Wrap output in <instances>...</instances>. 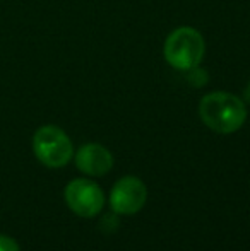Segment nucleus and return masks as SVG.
Returning <instances> with one entry per match:
<instances>
[{
    "label": "nucleus",
    "instance_id": "f257e3e1",
    "mask_svg": "<svg viewBox=\"0 0 250 251\" xmlns=\"http://www.w3.org/2000/svg\"><path fill=\"white\" fill-rule=\"evenodd\" d=\"M199 115L207 128L216 133L230 135L244 126L247 120V106L244 100L235 94L214 91L200 100Z\"/></svg>",
    "mask_w": 250,
    "mask_h": 251
},
{
    "label": "nucleus",
    "instance_id": "f03ea898",
    "mask_svg": "<svg viewBox=\"0 0 250 251\" xmlns=\"http://www.w3.org/2000/svg\"><path fill=\"white\" fill-rule=\"evenodd\" d=\"M206 53V41L202 34L192 26H180L173 29L165 40L163 56L175 70L189 72L200 65Z\"/></svg>",
    "mask_w": 250,
    "mask_h": 251
},
{
    "label": "nucleus",
    "instance_id": "7ed1b4c3",
    "mask_svg": "<svg viewBox=\"0 0 250 251\" xmlns=\"http://www.w3.org/2000/svg\"><path fill=\"white\" fill-rule=\"evenodd\" d=\"M33 152L47 168H63L74 155L69 135L57 125H43L33 135Z\"/></svg>",
    "mask_w": 250,
    "mask_h": 251
},
{
    "label": "nucleus",
    "instance_id": "20e7f679",
    "mask_svg": "<svg viewBox=\"0 0 250 251\" xmlns=\"http://www.w3.org/2000/svg\"><path fill=\"white\" fill-rule=\"evenodd\" d=\"M65 201L79 217H94L105 205V193L94 181L86 178L72 179L65 186Z\"/></svg>",
    "mask_w": 250,
    "mask_h": 251
},
{
    "label": "nucleus",
    "instance_id": "39448f33",
    "mask_svg": "<svg viewBox=\"0 0 250 251\" xmlns=\"http://www.w3.org/2000/svg\"><path fill=\"white\" fill-rule=\"evenodd\" d=\"M147 199L146 185L136 176H124L115 183L110 193L111 210L118 215L137 214Z\"/></svg>",
    "mask_w": 250,
    "mask_h": 251
},
{
    "label": "nucleus",
    "instance_id": "423d86ee",
    "mask_svg": "<svg viewBox=\"0 0 250 251\" xmlns=\"http://www.w3.org/2000/svg\"><path fill=\"white\" fill-rule=\"evenodd\" d=\"M76 166L87 176H103L113 168V155L101 144H84L76 152Z\"/></svg>",
    "mask_w": 250,
    "mask_h": 251
},
{
    "label": "nucleus",
    "instance_id": "0eeeda50",
    "mask_svg": "<svg viewBox=\"0 0 250 251\" xmlns=\"http://www.w3.org/2000/svg\"><path fill=\"white\" fill-rule=\"evenodd\" d=\"M200 74H202V69H200V67H195V69L189 70V82L192 84L194 87H202V86H206V82H207V74H206V75H202V77H199Z\"/></svg>",
    "mask_w": 250,
    "mask_h": 251
},
{
    "label": "nucleus",
    "instance_id": "6e6552de",
    "mask_svg": "<svg viewBox=\"0 0 250 251\" xmlns=\"http://www.w3.org/2000/svg\"><path fill=\"white\" fill-rule=\"evenodd\" d=\"M100 227L103 229L105 232H113L117 231L118 227V219H117V214H108L101 219L100 222Z\"/></svg>",
    "mask_w": 250,
    "mask_h": 251
},
{
    "label": "nucleus",
    "instance_id": "1a4fd4ad",
    "mask_svg": "<svg viewBox=\"0 0 250 251\" xmlns=\"http://www.w3.org/2000/svg\"><path fill=\"white\" fill-rule=\"evenodd\" d=\"M0 251H21V248L14 238L0 234Z\"/></svg>",
    "mask_w": 250,
    "mask_h": 251
},
{
    "label": "nucleus",
    "instance_id": "9d476101",
    "mask_svg": "<svg viewBox=\"0 0 250 251\" xmlns=\"http://www.w3.org/2000/svg\"><path fill=\"white\" fill-rule=\"evenodd\" d=\"M244 98H245V102L250 104V82L247 84V87H245V91H244Z\"/></svg>",
    "mask_w": 250,
    "mask_h": 251
}]
</instances>
